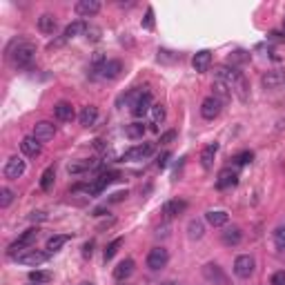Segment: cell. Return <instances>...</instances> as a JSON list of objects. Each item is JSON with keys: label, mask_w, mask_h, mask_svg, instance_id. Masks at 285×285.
<instances>
[{"label": "cell", "mask_w": 285, "mask_h": 285, "mask_svg": "<svg viewBox=\"0 0 285 285\" xmlns=\"http://www.w3.org/2000/svg\"><path fill=\"white\" fill-rule=\"evenodd\" d=\"M9 56H12L14 67L25 69V67H29V65L34 63V58H36V45H32V43H18L16 49L9 51Z\"/></svg>", "instance_id": "obj_1"}, {"label": "cell", "mask_w": 285, "mask_h": 285, "mask_svg": "<svg viewBox=\"0 0 285 285\" xmlns=\"http://www.w3.org/2000/svg\"><path fill=\"white\" fill-rule=\"evenodd\" d=\"M38 234H40V230L38 227H29L27 232H23V234L18 236V241H14L12 245L7 247V254L12 258H16L18 254H23V252H27V250H32V243L38 238Z\"/></svg>", "instance_id": "obj_2"}, {"label": "cell", "mask_w": 285, "mask_h": 285, "mask_svg": "<svg viewBox=\"0 0 285 285\" xmlns=\"http://www.w3.org/2000/svg\"><path fill=\"white\" fill-rule=\"evenodd\" d=\"M154 152H156L154 143H141V145H134V147H129L127 152L123 154V160H129V163H138V160H147Z\"/></svg>", "instance_id": "obj_3"}, {"label": "cell", "mask_w": 285, "mask_h": 285, "mask_svg": "<svg viewBox=\"0 0 285 285\" xmlns=\"http://www.w3.org/2000/svg\"><path fill=\"white\" fill-rule=\"evenodd\" d=\"M49 258V252H43V250H27L23 254H18L16 261L18 265H27V267H36V265H43V263H47Z\"/></svg>", "instance_id": "obj_4"}, {"label": "cell", "mask_w": 285, "mask_h": 285, "mask_svg": "<svg viewBox=\"0 0 285 285\" xmlns=\"http://www.w3.org/2000/svg\"><path fill=\"white\" fill-rule=\"evenodd\" d=\"M254 267H256V263H254V258L250 256V254H241V256H236L234 274L238 278H250L254 274Z\"/></svg>", "instance_id": "obj_5"}, {"label": "cell", "mask_w": 285, "mask_h": 285, "mask_svg": "<svg viewBox=\"0 0 285 285\" xmlns=\"http://www.w3.org/2000/svg\"><path fill=\"white\" fill-rule=\"evenodd\" d=\"M167 261H169V252L165 250V247H154V250H149V254H147V267L154 269V272L163 269L167 265Z\"/></svg>", "instance_id": "obj_6"}, {"label": "cell", "mask_w": 285, "mask_h": 285, "mask_svg": "<svg viewBox=\"0 0 285 285\" xmlns=\"http://www.w3.org/2000/svg\"><path fill=\"white\" fill-rule=\"evenodd\" d=\"M221 110H223V103L216 96H207L205 101L201 103V116H203L205 121H214V118H219Z\"/></svg>", "instance_id": "obj_7"}, {"label": "cell", "mask_w": 285, "mask_h": 285, "mask_svg": "<svg viewBox=\"0 0 285 285\" xmlns=\"http://www.w3.org/2000/svg\"><path fill=\"white\" fill-rule=\"evenodd\" d=\"M25 169H27V163H25L20 156H12L5 163V178H9V180H16V178H20V176L25 174Z\"/></svg>", "instance_id": "obj_8"}, {"label": "cell", "mask_w": 285, "mask_h": 285, "mask_svg": "<svg viewBox=\"0 0 285 285\" xmlns=\"http://www.w3.org/2000/svg\"><path fill=\"white\" fill-rule=\"evenodd\" d=\"M203 276H205V281L212 283V285H230L225 272H223L221 265H216V263H207L203 267Z\"/></svg>", "instance_id": "obj_9"}, {"label": "cell", "mask_w": 285, "mask_h": 285, "mask_svg": "<svg viewBox=\"0 0 285 285\" xmlns=\"http://www.w3.org/2000/svg\"><path fill=\"white\" fill-rule=\"evenodd\" d=\"M261 85L265 89H278V87L285 85V69H269L263 74Z\"/></svg>", "instance_id": "obj_10"}, {"label": "cell", "mask_w": 285, "mask_h": 285, "mask_svg": "<svg viewBox=\"0 0 285 285\" xmlns=\"http://www.w3.org/2000/svg\"><path fill=\"white\" fill-rule=\"evenodd\" d=\"M32 136H34V138H38L40 143H47V141H51V138L56 136V125H54V123H49V121H40V123H36Z\"/></svg>", "instance_id": "obj_11"}, {"label": "cell", "mask_w": 285, "mask_h": 285, "mask_svg": "<svg viewBox=\"0 0 285 285\" xmlns=\"http://www.w3.org/2000/svg\"><path fill=\"white\" fill-rule=\"evenodd\" d=\"M152 107H154V103H152V94H149V91H145V94L138 98L136 103H134L132 105V116H136V118H143L145 114H149L152 112Z\"/></svg>", "instance_id": "obj_12"}, {"label": "cell", "mask_w": 285, "mask_h": 285, "mask_svg": "<svg viewBox=\"0 0 285 285\" xmlns=\"http://www.w3.org/2000/svg\"><path fill=\"white\" fill-rule=\"evenodd\" d=\"M236 183H238L236 169L225 167V169H221V172H219V178H216V187H219V189H230V187H234Z\"/></svg>", "instance_id": "obj_13"}, {"label": "cell", "mask_w": 285, "mask_h": 285, "mask_svg": "<svg viewBox=\"0 0 285 285\" xmlns=\"http://www.w3.org/2000/svg\"><path fill=\"white\" fill-rule=\"evenodd\" d=\"M76 14L82 18H91V16H96L98 12H101V3L98 0H78L76 3Z\"/></svg>", "instance_id": "obj_14"}, {"label": "cell", "mask_w": 285, "mask_h": 285, "mask_svg": "<svg viewBox=\"0 0 285 285\" xmlns=\"http://www.w3.org/2000/svg\"><path fill=\"white\" fill-rule=\"evenodd\" d=\"M212 65V51L210 49H201L194 54V58H192V67H194L199 74H205L207 69H210Z\"/></svg>", "instance_id": "obj_15"}, {"label": "cell", "mask_w": 285, "mask_h": 285, "mask_svg": "<svg viewBox=\"0 0 285 285\" xmlns=\"http://www.w3.org/2000/svg\"><path fill=\"white\" fill-rule=\"evenodd\" d=\"M54 116H56V121H60V123H71L76 118V112H74V105L71 103H58V105L54 107Z\"/></svg>", "instance_id": "obj_16"}, {"label": "cell", "mask_w": 285, "mask_h": 285, "mask_svg": "<svg viewBox=\"0 0 285 285\" xmlns=\"http://www.w3.org/2000/svg\"><path fill=\"white\" fill-rule=\"evenodd\" d=\"M221 241H223V245L234 247V245H238V243L243 241V230H241V227H236V225L227 227V230L221 234Z\"/></svg>", "instance_id": "obj_17"}, {"label": "cell", "mask_w": 285, "mask_h": 285, "mask_svg": "<svg viewBox=\"0 0 285 285\" xmlns=\"http://www.w3.org/2000/svg\"><path fill=\"white\" fill-rule=\"evenodd\" d=\"M134 267H136V263H134V258H125V261H121L114 269V278L116 281H125L134 274Z\"/></svg>", "instance_id": "obj_18"}, {"label": "cell", "mask_w": 285, "mask_h": 285, "mask_svg": "<svg viewBox=\"0 0 285 285\" xmlns=\"http://www.w3.org/2000/svg\"><path fill=\"white\" fill-rule=\"evenodd\" d=\"M185 210H187V203L180 201V199H174V201H167V203L163 205V216L165 219H172V216L183 214Z\"/></svg>", "instance_id": "obj_19"}, {"label": "cell", "mask_w": 285, "mask_h": 285, "mask_svg": "<svg viewBox=\"0 0 285 285\" xmlns=\"http://www.w3.org/2000/svg\"><path fill=\"white\" fill-rule=\"evenodd\" d=\"M98 167V163L96 160H74V163H69L67 165V172H69L71 176H78V174H85V172H89V169H96Z\"/></svg>", "instance_id": "obj_20"}, {"label": "cell", "mask_w": 285, "mask_h": 285, "mask_svg": "<svg viewBox=\"0 0 285 285\" xmlns=\"http://www.w3.org/2000/svg\"><path fill=\"white\" fill-rule=\"evenodd\" d=\"M20 149H23V154L25 156H29V158H36L40 154V141L38 138H34V136H25L23 138V143H20Z\"/></svg>", "instance_id": "obj_21"}, {"label": "cell", "mask_w": 285, "mask_h": 285, "mask_svg": "<svg viewBox=\"0 0 285 285\" xmlns=\"http://www.w3.org/2000/svg\"><path fill=\"white\" fill-rule=\"evenodd\" d=\"M205 221L210 223L212 227H225L227 223H230V214L223 210H210L205 214Z\"/></svg>", "instance_id": "obj_22"}, {"label": "cell", "mask_w": 285, "mask_h": 285, "mask_svg": "<svg viewBox=\"0 0 285 285\" xmlns=\"http://www.w3.org/2000/svg\"><path fill=\"white\" fill-rule=\"evenodd\" d=\"M38 29L43 34H47V36L56 34V29H58V20H56L54 14H43V16L38 18Z\"/></svg>", "instance_id": "obj_23"}, {"label": "cell", "mask_w": 285, "mask_h": 285, "mask_svg": "<svg viewBox=\"0 0 285 285\" xmlns=\"http://www.w3.org/2000/svg\"><path fill=\"white\" fill-rule=\"evenodd\" d=\"M121 71H123V63H121V60H107V63L103 65L101 76H103V78H107V80H114V78H118V76H121Z\"/></svg>", "instance_id": "obj_24"}, {"label": "cell", "mask_w": 285, "mask_h": 285, "mask_svg": "<svg viewBox=\"0 0 285 285\" xmlns=\"http://www.w3.org/2000/svg\"><path fill=\"white\" fill-rule=\"evenodd\" d=\"M78 121L82 127H91L98 121V107H94V105L82 107V112L78 114Z\"/></svg>", "instance_id": "obj_25"}, {"label": "cell", "mask_w": 285, "mask_h": 285, "mask_svg": "<svg viewBox=\"0 0 285 285\" xmlns=\"http://www.w3.org/2000/svg\"><path fill=\"white\" fill-rule=\"evenodd\" d=\"M216 152H219V143H210L203 149V154H201V165H203L205 169H212L214 158H216Z\"/></svg>", "instance_id": "obj_26"}, {"label": "cell", "mask_w": 285, "mask_h": 285, "mask_svg": "<svg viewBox=\"0 0 285 285\" xmlns=\"http://www.w3.org/2000/svg\"><path fill=\"white\" fill-rule=\"evenodd\" d=\"M85 29H87V23H82V20H74L71 25H67V27H65L63 38L65 40H71V38H76V36L85 34Z\"/></svg>", "instance_id": "obj_27"}, {"label": "cell", "mask_w": 285, "mask_h": 285, "mask_svg": "<svg viewBox=\"0 0 285 285\" xmlns=\"http://www.w3.org/2000/svg\"><path fill=\"white\" fill-rule=\"evenodd\" d=\"M145 132H147V127H145L143 123H132V125H125V136L132 138V141H138V138H143Z\"/></svg>", "instance_id": "obj_28"}, {"label": "cell", "mask_w": 285, "mask_h": 285, "mask_svg": "<svg viewBox=\"0 0 285 285\" xmlns=\"http://www.w3.org/2000/svg\"><path fill=\"white\" fill-rule=\"evenodd\" d=\"M69 238H71L69 234H54V236H51L49 241H47V252H49V254L58 252L60 247H63L67 241H69Z\"/></svg>", "instance_id": "obj_29"}, {"label": "cell", "mask_w": 285, "mask_h": 285, "mask_svg": "<svg viewBox=\"0 0 285 285\" xmlns=\"http://www.w3.org/2000/svg\"><path fill=\"white\" fill-rule=\"evenodd\" d=\"M51 278H54V274L51 272H43V269H34V272H29V283H36V285H47Z\"/></svg>", "instance_id": "obj_30"}, {"label": "cell", "mask_w": 285, "mask_h": 285, "mask_svg": "<svg viewBox=\"0 0 285 285\" xmlns=\"http://www.w3.org/2000/svg\"><path fill=\"white\" fill-rule=\"evenodd\" d=\"M54 180H56V169L54 167H47L43 172V176H40V189L49 192L51 187H54Z\"/></svg>", "instance_id": "obj_31"}, {"label": "cell", "mask_w": 285, "mask_h": 285, "mask_svg": "<svg viewBox=\"0 0 285 285\" xmlns=\"http://www.w3.org/2000/svg\"><path fill=\"white\" fill-rule=\"evenodd\" d=\"M187 234L192 241H199V238H203L205 234V225H203V221H189V225H187Z\"/></svg>", "instance_id": "obj_32"}, {"label": "cell", "mask_w": 285, "mask_h": 285, "mask_svg": "<svg viewBox=\"0 0 285 285\" xmlns=\"http://www.w3.org/2000/svg\"><path fill=\"white\" fill-rule=\"evenodd\" d=\"M118 178H121V174H118V172H107V174H103L98 180H94V183H96V189H98V194H101V192L105 189L110 183H114V180H118Z\"/></svg>", "instance_id": "obj_33"}, {"label": "cell", "mask_w": 285, "mask_h": 285, "mask_svg": "<svg viewBox=\"0 0 285 285\" xmlns=\"http://www.w3.org/2000/svg\"><path fill=\"white\" fill-rule=\"evenodd\" d=\"M247 60H250V54H247V51H243V49H236V51H232V54L227 56V63H230L232 67L243 65V63H247Z\"/></svg>", "instance_id": "obj_34"}, {"label": "cell", "mask_w": 285, "mask_h": 285, "mask_svg": "<svg viewBox=\"0 0 285 285\" xmlns=\"http://www.w3.org/2000/svg\"><path fill=\"white\" fill-rule=\"evenodd\" d=\"M212 89H214V96L219 98L221 103H225V101H230V98H232V91L227 89V87L223 85L221 80H214V85H212Z\"/></svg>", "instance_id": "obj_35"}, {"label": "cell", "mask_w": 285, "mask_h": 285, "mask_svg": "<svg viewBox=\"0 0 285 285\" xmlns=\"http://www.w3.org/2000/svg\"><path fill=\"white\" fill-rule=\"evenodd\" d=\"M274 236V245L278 247V250H285V225H278L276 230L272 232Z\"/></svg>", "instance_id": "obj_36"}, {"label": "cell", "mask_w": 285, "mask_h": 285, "mask_svg": "<svg viewBox=\"0 0 285 285\" xmlns=\"http://www.w3.org/2000/svg\"><path fill=\"white\" fill-rule=\"evenodd\" d=\"M121 245H123V238H114L110 245L105 247V261H112V258L116 256V252H118V247Z\"/></svg>", "instance_id": "obj_37"}, {"label": "cell", "mask_w": 285, "mask_h": 285, "mask_svg": "<svg viewBox=\"0 0 285 285\" xmlns=\"http://www.w3.org/2000/svg\"><path fill=\"white\" fill-rule=\"evenodd\" d=\"M101 36H103L101 27H96V25H87V29H85V38H87V40H91V43H98V40H101Z\"/></svg>", "instance_id": "obj_38"}, {"label": "cell", "mask_w": 285, "mask_h": 285, "mask_svg": "<svg viewBox=\"0 0 285 285\" xmlns=\"http://www.w3.org/2000/svg\"><path fill=\"white\" fill-rule=\"evenodd\" d=\"M12 203H14V192L9 187H3L0 189V207L5 210V207H9Z\"/></svg>", "instance_id": "obj_39"}, {"label": "cell", "mask_w": 285, "mask_h": 285, "mask_svg": "<svg viewBox=\"0 0 285 285\" xmlns=\"http://www.w3.org/2000/svg\"><path fill=\"white\" fill-rule=\"evenodd\" d=\"M152 125H158L160 121H165V107L163 105H154L152 107Z\"/></svg>", "instance_id": "obj_40"}, {"label": "cell", "mask_w": 285, "mask_h": 285, "mask_svg": "<svg viewBox=\"0 0 285 285\" xmlns=\"http://www.w3.org/2000/svg\"><path fill=\"white\" fill-rule=\"evenodd\" d=\"M254 160V154L252 152H241V154H236L234 156V163L236 165H247V163H252Z\"/></svg>", "instance_id": "obj_41"}, {"label": "cell", "mask_w": 285, "mask_h": 285, "mask_svg": "<svg viewBox=\"0 0 285 285\" xmlns=\"http://www.w3.org/2000/svg\"><path fill=\"white\" fill-rule=\"evenodd\" d=\"M176 58H178V54H174V51H167V49L158 51V60H163V63H174Z\"/></svg>", "instance_id": "obj_42"}, {"label": "cell", "mask_w": 285, "mask_h": 285, "mask_svg": "<svg viewBox=\"0 0 285 285\" xmlns=\"http://www.w3.org/2000/svg\"><path fill=\"white\" fill-rule=\"evenodd\" d=\"M143 27H145V29H154V9H152V7H147V12H145Z\"/></svg>", "instance_id": "obj_43"}, {"label": "cell", "mask_w": 285, "mask_h": 285, "mask_svg": "<svg viewBox=\"0 0 285 285\" xmlns=\"http://www.w3.org/2000/svg\"><path fill=\"white\" fill-rule=\"evenodd\" d=\"M269 285H285V269H278V272H274L272 278H269Z\"/></svg>", "instance_id": "obj_44"}, {"label": "cell", "mask_w": 285, "mask_h": 285, "mask_svg": "<svg viewBox=\"0 0 285 285\" xmlns=\"http://www.w3.org/2000/svg\"><path fill=\"white\" fill-rule=\"evenodd\" d=\"M174 138H176V132H174V129H169V132L160 134V145H169Z\"/></svg>", "instance_id": "obj_45"}, {"label": "cell", "mask_w": 285, "mask_h": 285, "mask_svg": "<svg viewBox=\"0 0 285 285\" xmlns=\"http://www.w3.org/2000/svg\"><path fill=\"white\" fill-rule=\"evenodd\" d=\"M169 158H172V154H169V152H163V154H160V156H158V167L160 169H165V167H167V163H169Z\"/></svg>", "instance_id": "obj_46"}, {"label": "cell", "mask_w": 285, "mask_h": 285, "mask_svg": "<svg viewBox=\"0 0 285 285\" xmlns=\"http://www.w3.org/2000/svg\"><path fill=\"white\" fill-rule=\"evenodd\" d=\"M125 199H127V189H123V192H116V194H112L110 203H121V201H125Z\"/></svg>", "instance_id": "obj_47"}, {"label": "cell", "mask_w": 285, "mask_h": 285, "mask_svg": "<svg viewBox=\"0 0 285 285\" xmlns=\"http://www.w3.org/2000/svg\"><path fill=\"white\" fill-rule=\"evenodd\" d=\"M269 40H272V43H285V34L272 32V34H269Z\"/></svg>", "instance_id": "obj_48"}, {"label": "cell", "mask_w": 285, "mask_h": 285, "mask_svg": "<svg viewBox=\"0 0 285 285\" xmlns=\"http://www.w3.org/2000/svg\"><path fill=\"white\" fill-rule=\"evenodd\" d=\"M91 252H94V241H87L85 245H82V254H85V256H91Z\"/></svg>", "instance_id": "obj_49"}, {"label": "cell", "mask_w": 285, "mask_h": 285, "mask_svg": "<svg viewBox=\"0 0 285 285\" xmlns=\"http://www.w3.org/2000/svg\"><path fill=\"white\" fill-rule=\"evenodd\" d=\"M163 285H178V283H176V281H167V283H163Z\"/></svg>", "instance_id": "obj_50"}, {"label": "cell", "mask_w": 285, "mask_h": 285, "mask_svg": "<svg viewBox=\"0 0 285 285\" xmlns=\"http://www.w3.org/2000/svg\"><path fill=\"white\" fill-rule=\"evenodd\" d=\"M283 34H285V18H283Z\"/></svg>", "instance_id": "obj_51"}, {"label": "cell", "mask_w": 285, "mask_h": 285, "mask_svg": "<svg viewBox=\"0 0 285 285\" xmlns=\"http://www.w3.org/2000/svg\"><path fill=\"white\" fill-rule=\"evenodd\" d=\"M82 285H94V283H82Z\"/></svg>", "instance_id": "obj_52"}, {"label": "cell", "mask_w": 285, "mask_h": 285, "mask_svg": "<svg viewBox=\"0 0 285 285\" xmlns=\"http://www.w3.org/2000/svg\"><path fill=\"white\" fill-rule=\"evenodd\" d=\"M32 285H36V283H32Z\"/></svg>", "instance_id": "obj_53"}]
</instances>
